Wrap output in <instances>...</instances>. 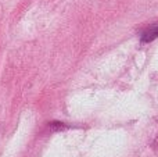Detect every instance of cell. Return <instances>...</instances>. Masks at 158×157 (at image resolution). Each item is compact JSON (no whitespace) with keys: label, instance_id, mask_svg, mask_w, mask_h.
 <instances>
[{"label":"cell","instance_id":"cell-1","mask_svg":"<svg viewBox=\"0 0 158 157\" xmlns=\"http://www.w3.org/2000/svg\"><path fill=\"white\" fill-rule=\"evenodd\" d=\"M156 38H158V22L153 24L150 28H147L142 33V42L143 43H148V42L154 40Z\"/></svg>","mask_w":158,"mask_h":157}]
</instances>
